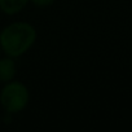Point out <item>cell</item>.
Instances as JSON below:
<instances>
[{
    "mask_svg": "<svg viewBox=\"0 0 132 132\" xmlns=\"http://www.w3.org/2000/svg\"><path fill=\"white\" fill-rule=\"evenodd\" d=\"M36 39L35 29L26 22H14L0 32V45L11 57L27 52Z\"/></svg>",
    "mask_w": 132,
    "mask_h": 132,
    "instance_id": "obj_1",
    "label": "cell"
},
{
    "mask_svg": "<svg viewBox=\"0 0 132 132\" xmlns=\"http://www.w3.org/2000/svg\"><path fill=\"white\" fill-rule=\"evenodd\" d=\"M0 102L8 113H18L29 102V91L22 83L11 82L0 93Z\"/></svg>",
    "mask_w": 132,
    "mask_h": 132,
    "instance_id": "obj_2",
    "label": "cell"
},
{
    "mask_svg": "<svg viewBox=\"0 0 132 132\" xmlns=\"http://www.w3.org/2000/svg\"><path fill=\"white\" fill-rule=\"evenodd\" d=\"M17 68L13 60L2 58L0 60V82H11L16 75Z\"/></svg>",
    "mask_w": 132,
    "mask_h": 132,
    "instance_id": "obj_3",
    "label": "cell"
},
{
    "mask_svg": "<svg viewBox=\"0 0 132 132\" xmlns=\"http://www.w3.org/2000/svg\"><path fill=\"white\" fill-rule=\"evenodd\" d=\"M29 0H0V9L7 14H16L21 12Z\"/></svg>",
    "mask_w": 132,
    "mask_h": 132,
    "instance_id": "obj_4",
    "label": "cell"
},
{
    "mask_svg": "<svg viewBox=\"0 0 132 132\" xmlns=\"http://www.w3.org/2000/svg\"><path fill=\"white\" fill-rule=\"evenodd\" d=\"M32 4L39 7V8H45V7H49L51 4H53L54 0H31Z\"/></svg>",
    "mask_w": 132,
    "mask_h": 132,
    "instance_id": "obj_5",
    "label": "cell"
}]
</instances>
